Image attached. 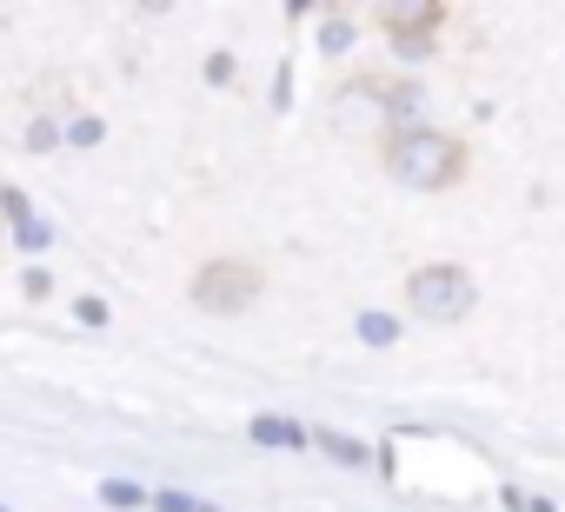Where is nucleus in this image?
<instances>
[{"instance_id": "nucleus-1", "label": "nucleus", "mask_w": 565, "mask_h": 512, "mask_svg": "<svg viewBox=\"0 0 565 512\" xmlns=\"http://www.w3.org/2000/svg\"><path fill=\"white\" fill-rule=\"evenodd\" d=\"M386 173L399 180V186H446L452 173H459V140H446V134H433V127H406L393 147H386Z\"/></svg>"}, {"instance_id": "nucleus-2", "label": "nucleus", "mask_w": 565, "mask_h": 512, "mask_svg": "<svg viewBox=\"0 0 565 512\" xmlns=\"http://www.w3.org/2000/svg\"><path fill=\"white\" fill-rule=\"evenodd\" d=\"M406 300H413V313H426V320H459V313H472V274H459V267H426V274H413Z\"/></svg>"}, {"instance_id": "nucleus-3", "label": "nucleus", "mask_w": 565, "mask_h": 512, "mask_svg": "<svg viewBox=\"0 0 565 512\" xmlns=\"http://www.w3.org/2000/svg\"><path fill=\"white\" fill-rule=\"evenodd\" d=\"M253 294H259V274L239 267V260H220V267H206V274L193 280V300H200L206 313H246Z\"/></svg>"}, {"instance_id": "nucleus-4", "label": "nucleus", "mask_w": 565, "mask_h": 512, "mask_svg": "<svg viewBox=\"0 0 565 512\" xmlns=\"http://www.w3.org/2000/svg\"><path fill=\"white\" fill-rule=\"evenodd\" d=\"M380 21H386V28H433V21H439V8H433V0H393Z\"/></svg>"}, {"instance_id": "nucleus-5", "label": "nucleus", "mask_w": 565, "mask_h": 512, "mask_svg": "<svg viewBox=\"0 0 565 512\" xmlns=\"http://www.w3.org/2000/svg\"><path fill=\"white\" fill-rule=\"evenodd\" d=\"M253 439H259V446H300L307 433H300L294 419H273V413H266V419H253Z\"/></svg>"}, {"instance_id": "nucleus-6", "label": "nucleus", "mask_w": 565, "mask_h": 512, "mask_svg": "<svg viewBox=\"0 0 565 512\" xmlns=\"http://www.w3.org/2000/svg\"><path fill=\"white\" fill-rule=\"evenodd\" d=\"M320 446H327L333 459H347V466H380V452H366L360 439H340V433H320Z\"/></svg>"}, {"instance_id": "nucleus-7", "label": "nucleus", "mask_w": 565, "mask_h": 512, "mask_svg": "<svg viewBox=\"0 0 565 512\" xmlns=\"http://www.w3.org/2000/svg\"><path fill=\"white\" fill-rule=\"evenodd\" d=\"M360 340H373V346H393V340H399V327H393V320H380V313H366V320H360Z\"/></svg>"}, {"instance_id": "nucleus-8", "label": "nucleus", "mask_w": 565, "mask_h": 512, "mask_svg": "<svg viewBox=\"0 0 565 512\" xmlns=\"http://www.w3.org/2000/svg\"><path fill=\"white\" fill-rule=\"evenodd\" d=\"M386 107H393V120H413V114H419V94H413V87H399Z\"/></svg>"}, {"instance_id": "nucleus-9", "label": "nucleus", "mask_w": 565, "mask_h": 512, "mask_svg": "<svg viewBox=\"0 0 565 512\" xmlns=\"http://www.w3.org/2000/svg\"><path fill=\"white\" fill-rule=\"evenodd\" d=\"M134 499H140V486H127V479L107 486V505H134Z\"/></svg>"}, {"instance_id": "nucleus-10", "label": "nucleus", "mask_w": 565, "mask_h": 512, "mask_svg": "<svg viewBox=\"0 0 565 512\" xmlns=\"http://www.w3.org/2000/svg\"><path fill=\"white\" fill-rule=\"evenodd\" d=\"M153 505H160V512H200V505H193V499H180V492H160Z\"/></svg>"}, {"instance_id": "nucleus-11", "label": "nucleus", "mask_w": 565, "mask_h": 512, "mask_svg": "<svg viewBox=\"0 0 565 512\" xmlns=\"http://www.w3.org/2000/svg\"><path fill=\"white\" fill-rule=\"evenodd\" d=\"M200 512H206V505H200Z\"/></svg>"}]
</instances>
